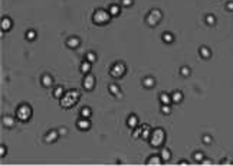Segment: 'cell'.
<instances>
[{
  "label": "cell",
  "mask_w": 233,
  "mask_h": 166,
  "mask_svg": "<svg viewBox=\"0 0 233 166\" xmlns=\"http://www.w3.org/2000/svg\"><path fill=\"white\" fill-rule=\"evenodd\" d=\"M64 94H65V90H64V87H56V88L53 90V97H55V98L61 100Z\"/></svg>",
  "instance_id": "21"
},
{
  "label": "cell",
  "mask_w": 233,
  "mask_h": 166,
  "mask_svg": "<svg viewBox=\"0 0 233 166\" xmlns=\"http://www.w3.org/2000/svg\"><path fill=\"white\" fill-rule=\"evenodd\" d=\"M42 85L45 87V88H49L53 85V78H52V75L49 74H45L43 77H42Z\"/></svg>",
  "instance_id": "16"
},
{
  "label": "cell",
  "mask_w": 233,
  "mask_h": 166,
  "mask_svg": "<svg viewBox=\"0 0 233 166\" xmlns=\"http://www.w3.org/2000/svg\"><path fill=\"white\" fill-rule=\"evenodd\" d=\"M6 146H3V145H1V146H0V156H1V157H3V156H6Z\"/></svg>",
  "instance_id": "38"
},
{
  "label": "cell",
  "mask_w": 233,
  "mask_h": 166,
  "mask_svg": "<svg viewBox=\"0 0 233 166\" xmlns=\"http://www.w3.org/2000/svg\"><path fill=\"white\" fill-rule=\"evenodd\" d=\"M206 23H207V25H215V23H216V17H215V15H212V13L207 15V16H206Z\"/></svg>",
  "instance_id": "32"
},
{
  "label": "cell",
  "mask_w": 233,
  "mask_h": 166,
  "mask_svg": "<svg viewBox=\"0 0 233 166\" xmlns=\"http://www.w3.org/2000/svg\"><path fill=\"white\" fill-rule=\"evenodd\" d=\"M160 101H161V104H171V95H168L167 93H161Z\"/></svg>",
  "instance_id": "25"
},
{
  "label": "cell",
  "mask_w": 233,
  "mask_h": 166,
  "mask_svg": "<svg viewBox=\"0 0 233 166\" xmlns=\"http://www.w3.org/2000/svg\"><path fill=\"white\" fill-rule=\"evenodd\" d=\"M181 101H183V93H181V91H174V93L171 94V103L179 104V103H181Z\"/></svg>",
  "instance_id": "17"
},
{
  "label": "cell",
  "mask_w": 233,
  "mask_h": 166,
  "mask_svg": "<svg viewBox=\"0 0 233 166\" xmlns=\"http://www.w3.org/2000/svg\"><path fill=\"white\" fill-rule=\"evenodd\" d=\"M109 93L117 97V98H122V94H121V90H119V87L117 85V84H111L109 85Z\"/></svg>",
  "instance_id": "15"
},
{
  "label": "cell",
  "mask_w": 233,
  "mask_h": 166,
  "mask_svg": "<svg viewBox=\"0 0 233 166\" xmlns=\"http://www.w3.org/2000/svg\"><path fill=\"white\" fill-rule=\"evenodd\" d=\"M199 52H200V55H201V58H203V59H209V58L212 56V51L209 49L207 46H201Z\"/></svg>",
  "instance_id": "19"
},
{
  "label": "cell",
  "mask_w": 233,
  "mask_h": 166,
  "mask_svg": "<svg viewBox=\"0 0 233 166\" xmlns=\"http://www.w3.org/2000/svg\"><path fill=\"white\" fill-rule=\"evenodd\" d=\"M193 157H194V160H196V162H201V160L204 159V155H203L201 152H196V153L193 155Z\"/></svg>",
  "instance_id": "33"
},
{
  "label": "cell",
  "mask_w": 233,
  "mask_h": 166,
  "mask_svg": "<svg viewBox=\"0 0 233 166\" xmlns=\"http://www.w3.org/2000/svg\"><path fill=\"white\" fill-rule=\"evenodd\" d=\"M109 19H111L109 12L104 10V9H97L95 13H94V16H92L94 23H97V25H107L109 22Z\"/></svg>",
  "instance_id": "4"
},
{
  "label": "cell",
  "mask_w": 233,
  "mask_h": 166,
  "mask_svg": "<svg viewBox=\"0 0 233 166\" xmlns=\"http://www.w3.org/2000/svg\"><path fill=\"white\" fill-rule=\"evenodd\" d=\"M58 132H59V134H61V136H65V134H68V129H66V127H61Z\"/></svg>",
  "instance_id": "37"
},
{
  "label": "cell",
  "mask_w": 233,
  "mask_h": 166,
  "mask_svg": "<svg viewBox=\"0 0 233 166\" xmlns=\"http://www.w3.org/2000/svg\"><path fill=\"white\" fill-rule=\"evenodd\" d=\"M200 163H201V165H204V166H209V165H212V160H210V159H203Z\"/></svg>",
  "instance_id": "39"
},
{
  "label": "cell",
  "mask_w": 233,
  "mask_h": 166,
  "mask_svg": "<svg viewBox=\"0 0 233 166\" xmlns=\"http://www.w3.org/2000/svg\"><path fill=\"white\" fill-rule=\"evenodd\" d=\"M164 140H166V132L158 127V129H154L151 132V137L148 142H150V145L153 147H160L164 143Z\"/></svg>",
  "instance_id": "2"
},
{
  "label": "cell",
  "mask_w": 233,
  "mask_h": 166,
  "mask_svg": "<svg viewBox=\"0 0 233 166\" xmlns=\"http://www.w3.org/2000/svg\"><path fill=\"white\" fill-rule=\"evenodd\" d=\"M81 98V93L78 90H69V91H65V94L62 95V98L59 100L61 101V107L64 108H72L73 105H76L78 100Z\"/></svg>",
  "instance_id": "1"
},
{
  "label": "cell",
  "mask_w": 233,
  "mask_h": 166,
  "mask_svg": "<svg viewBox=\"0 0 233 166\" xmlns=\"http://www.w3.org/2000/svg\"><path fill=\"white\" fill-rule=\"evenodd\" d=\"M203 142H204V145H212L213 139H212L210 134H204V136H203Z\"/></svg>",
  "instance_id": "35"
},
{
  "label": "cell",
  "mask_w": 233,
  "mask_h": 166,
  "mask_svg": "<svg viewBox=\"0 0 233 166\" xmlns=\"http://www.w3.org/2000/svg\"><path fill=\"white\" fill-rule=\"evenodd\" d=\"M151 132H153V130L150 129V126H148V124H144V126H143V130H141V139H143V140H150Z\"/></svg>",
  "instance_id": "12"
},
{
  "label": "cell",
  "mask_w": 233,
  "mask_h": 166,
  "mask_svg": "<svg viewBox=\"0 0 233 166\" xmlns=\"http://www.w3.org/2000/svg\"><path fill=\"white\" fill-rule=\"evenodd\" d=\"M81 116L85 117V118H89L91 117V108L89 107H82L81 108Z\"/></svg>",
  "instance_id": "28"
},
{
  "label": "cell",
  "mask_w": 233,
  "mask_h": 166,
  "mask_svg": "<svg viewBox=\"0 0 233 166\" xmlns=\"http://www.w3.org/2000/svg\"><path fill=\"white\" fill-rule=\"evenodd\" d=\"M141 130H143V126L141 127H135V130L133 133V137L134 139H138V137H141Z\"/></svg>",
  "instance_id": "34"
},
{
  "label": "cell",
  "mask_w": 233,
  "mask_h": 166,
  "mask_svg": "<svg viewBox=\"0 0 233 166\" xmlns=\"http://www.w3.org/2000/svg\"><path fill=\"white\" fill-rule=\"evenodd\" d=\"M173 41H174V36H173V33H170V32L163 33V42H166V43H171Z\"/></svg>",
  "instance_id": "26"
},
{
  "label": "cell",
  "mask_w": 233,
  "mask_h": 166,
  "mask_svg": "<svg viewBox=\"0 0 233 166\" xmlns=\"http://www.w3.org/2000/svg\"><path fill=\"white\" fill-rule=\"evenodd\" d=\"M85 58H86V61H89V62L92 64V62H95V61H97V53L91 51V52H88V53L85 55Z\"/></svg>",
  "instance_id": "27"
},
{
  "label": "cell",
  "mask_w": 233,
  "mask_h": 166,
  "mask_svg": "<svg viewBox=\"0 0 233 166\" xmlns=\"http://www.w3.org/2000/svg\"><path fill=\"white\" fill-rule=\"evenodd\" d=\"M125 72H127V66L124 62H115L111 66V71H109L111 77H114V78H121Z\"/></svg>",
  "instance_id": "5"
},
{
  "label": "cell",
  "mask_w": 233,
  "mask_h": 166,
  "mask_svg": "<svg viewBox=\"0 0 233 166\" xmlns=\"http://www.w3.org/2000/svg\"><path fill=\"white\" fill-rule=\"evenodd\" d=\"M226 9H227L229 12H233V1H229V3L226 4Z\"/></svg>",
  "instance_id": "40"
},
{
  "label": "cell",
  "mask_w": 233,
  "mask_h": 166,
  "mask_svg": "<svg viewBox=\"0 0 233 166\" xmlns=\"http://www.w3.org/2000/svg\"><path fill=\"white\" fill-rule=\"evenodd\" d=\"M187 163H189V162H187V160H181V162H180V165H187Z\"/></svg>",
  "instance_id": "41"
},
{
  "label": "cell",
  "mask_w": 233,
  "mask_h": 166,
  "mask_svg": "<svg viewBox=\"0 0 233 166\" xmlns=\"http://www.w3.org/2000/svg\"><path fill=\"white\" fill-rule=\"evenodd\" d=\"M161 17H163V15H161V12L158 10V9H153L150 13H148V16H147V25L148 26H155V25H158V22L161 20Z\"/></svg>",
  "instance_id": "6"
},
{
  "label": "cell",
  "mask_w": 233,
  "mask_h": 166,
  "mask_svg": "<svg viewBox=\"0 0 233 166\" xmlns=\"http://www.w3.org/2000/svg\"><path fill=\"white\" fill-rule=\"evenodd\" d=\"M143 85H144L145 88H153V87L155 85V80H154L153 77H145V78L143 80Z\"/></svg>",
  "instance_id": "20"
},
{
  "label": "cell",
  "mask_w": 233,
  "mask_h": 166,
  "mask_svg": "<svg viewBox=\"0 0 233 166\" xmlns=\"http://www.w3.org/2000/svg\"><path fill=\"white\" fill-rule=\"evenodd\" d=\"M36 35H37V33L35 32L33 29H30V31L26 32V39H28V41H35V39H36Z\"/></svg>",
  "instance_id": "30"
},
{
  "label": "cell",
  "mask_w": 233,
  "mask_h": 166,
  "mask_svg": "<svg viewBox=\"0 0 233 166\" xmlns=\"http://www.w3.org/2000/svg\"><path fill=\"white\" fill-rule=\"evenodd\" d=\"M127 126L130 129H135L138 126V117L135 116V114H130V117L127 118Z\"/></svg>",
  "instance_id": "13"
},
{
  "label": "cell",
  "mask_w": 233,
  "mask_h": 166,
  "mask_svg": "<svg viewBox=\"0 0 233 166\" xmlns=\"http://www.w3.org/2000/svg\"><path fill=\"white\" fill-rule=\"evenodd\" d=\"M1 123H3V126H4V127L12 129V127H15V117H13V116H3Z\"/></svg>",
  "instance_id": "11"
},
{
  "label": "cell",
  "mask_w": 233,
  "mask_h": 166,
  "mask_svg": "<svg viewBox=\"0 0 233 166\" xmlns=\"http://www.w3.org/2000/svg\"><path fill=\"white\" fill-rule=\"evenodd\" d=\"M180 74H181L183 77H189V75L191 74V71H190V68H189L187 65H184V66L180 68Z\"/></svg>",
  "instance_id": "31"
},
{
  "label": "cell",
  "mask_w": 233,
  "mask_h": 166,
  "mask_svg": "<svg viewBox=\"0 0 233 166\" xmlns=\"http://www.w3.org/2000/svg\"><path fill=\"white\" fill-rule=\"evenodd\" d=\"M160 156H161V159H163V162H168L170 159H171V153H170V150L168 149H164L161 150V153H160Z\"/></svg>",
  "instance_id": "22"
},
{
  "label": "cell",
  "mask_w": 233,
  "mask_h": 166,
  "mask_svg": "<svg viewBox=\"0 0 233 166\" xmlns=\"http://www.w3.org/2000/svg\"><path fill=\"white\" fill-rule=\"evenodd\" d=\"M108 12H109L111 16H118L121 10H119V6H118V4H111L109 9H108Z\"/></svg>",
  "instance_id": "23"
},
{
  "label": "cell",
  "mask_w": 233,
  "mask_h": 166,
  "mask_svg": "<svg viewBox=\"0 0 233 166\" xmlns=\"http://www.w3.org/2000/svg\"><path fill=\"white\" fill-rule=\"evenodd\" d=\"M81 71H82V74H89V71H91V62L85 59L82 64H81Z\"/></svg>",
  "instance_id": "24"
},
{
  "label": "cell",
  "mask_w": 233,
  "mask_h": 166,
  "mask_svg": "<svg viewBox=\"0 0 233 166\" xmlns=\"http://www.w3.org/2000/svg\"><path fill=\"white\" fill-rule=\"evenodd\" d=\"M76 127H78L79 130H88V129L91 127V123H89V120H88V118L81 117V118L76 121Z\"/></svg>",
  "instance_id": "9"
},
{
  "label": "cell",
  "mask_w": 233,
  "mask_h": 166,
  "mask_svg": "<svg viewBox=\"0 0 233 166\" xmlns=\"http://www.w3.org/2000/svg\"><path fill=\"white\" fill-rule=\"evenodd\" d=\"M12 28V19L10 17H3L1 19V32H7Z\"/></svg>",
  "instance_id": "14"
},
{
  "label": "cell",
  "mask_w": 233,
  "mask_h": 166,
  "mask_svg": "<svg viewBox=\"0 0 233 166\" xmlns=\"http://www.w3.org/2000/svg\"><path fill=\"white\" fill-rule=\"evenodd\" d=\"M16 117L20 121H29L30 117H32V107L26 103L20 104L16 110Z\"/></svg>",
  "instance_id": "3"
},
{
  "label": "cell",
  "mask_w": 233,
  "mask_h": 166,
  "mask_svg": "<svg viewBox=\"0 0 233 166\" xmlns=\"http://www.w3.org/2000/svg\"><path fill=\"white\" fill-rule=\"evenodd\" d=\"M59 139V132L58 130H50L49 133H46L45 136V142L46 143H55Z\"/></svg>",
  "instance_id": "8"
},
{
  "label": "cell",
  "mask_w": 233,
  "mask_h": 166,
  "mask_svg": "<svg viewBox=\"0 0 233 166\" xmlns=\"http://www.w3.org/2000/svg\"><path fill=\"white\" fill-rule=\"evenodd\" d=\"M82 87L85 88V90L91 91V90L95 87V77H94L92 74H86L82 80Z\"/></svg>",
  "instance_id": "7"
},
{
  "label": "cell",
  "mask_w": 233,
  "mask_h": 166,
  "mask_svg": "<svg viewBox=\"0 0 233 166\" xmlns=\"http://www.w3.org/2000/svg\"><path fill=\"white\" fill-rule=\"evenodd\" d=\"M161 113L166 114V116L171 114V107H170V104H163V105H161Z\"/></svg>",
  "instance_id": "29"
},
{
  "label": "cell",
  "mask_w": 233,
  "mask_h": 166,
  "mask_svg": "<svg viewBox=\"0 0 233 166\" xmlns=\"http://www.w3.org/2000/svg\"><path fill=\"white\" fill-rule=\"evenodd\" d=\"M163 163V159H161V156H151L148 157V160H147V165H154V166H158Z\"/></svg>",
  "instance_id": "18"
},
{
  "label": "cell",
  "mask_w": 233,
  "mask_h": 166,
  "mask_svg": "<svg viewBox=\"0 0 233 166\" xmlns=\"http://www.w3.org/2000/svg\"><path fill=\"white\" fill-rule=\"evenodd\" d=\"M79 43H81V39L78 36H71V38H68L66 41V45L69 48H72V49H76L79 46Z\"/></svg>",
  "instance_id": "10"
},
{
  "label": "cell",
  "mask_w": 233,
  "mask_h": 166,
  "mask_svg": "<svg viewBox=\"0 0 233 166\" xmlns=\"http://www.w3.org/2000/svg\"><path fill=\"white\" fill-rule=\"evenodd\" d=\"M133 0H121V4L124 6V7H130V6H133Z\"/></svg>",
  "instance_id": "36"
}]
</instances>
